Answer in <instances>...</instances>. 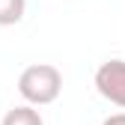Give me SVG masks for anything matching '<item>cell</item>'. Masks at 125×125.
Masks as SVG:
<instances>
[{
	"label": "cell",
	"instance_id": "obj_1",
	"mask_svg": "<svg viewBox=\"0 0 125 125\" xmlns=\"http://www.w3.org/2000/svg\"><path fill=\"white\" fill-rule=\"evenodd\" d=\"M18 92H21V98L27 104H36V107L54 104L60 98V92H62V74L51 62L27 66L18 77Z\"/></svg>",
	"mask_w": 125,
	"mask_h": 125
},
{
	"label": "cell",
	"instance_id": "obj_2",
	"mask_svg": "<svg viewBox=\"0 0 125 125\" xmlns=\"http://www.w3.org/2000/svg\"><path fill=\"white\" fill-rule=\"evenodd\" d=\"M95 89L116 107H125V60H107L95 69Z\"/></svg>",
	"mask_w": 125,
	"mask_h": 125
},
{
	"label": "cell",
	"instance_id": "obj_3",
	"mask_svg": "<svg viewBox=\"0 0 125 125\" xmlns=\"http://www.w3.org/2000/svg\"><path fill=\"white\" fill-rule=\"evenodd\" d=\"M3 125H45L36 104H18L3 116Z\"/></svg>",
	"mask_w": 125,
	"mask_h": 125
},
{
	"label": "cell",
	"instance_id": "obj_4",
	"mask_svg": "<svg viewBox=\"0 0 125 125\" xmlns=\"http://www.w3.org/2000/svg\"><path fill=\"white\" fill-rule=\"evenodd\" d=\"M27 0H0V27H12L24 18Z\"/></svg>",
	"mask_w": 125,
	"mask_h": 125
},
{
	"label": "cell",
	"instance_id": "obj_5",
	"mask_svg": "<svg viewBox=\"0 0 125 125\" xmlns=\"http://www.w3.org/2000/svg\"><path fill=\"white\" fill-rule=\"evenodd\" d=\"M101 125H125V113H113V116H107Z\"/></svg>",
	"mask_w": 125,
	"mask_h": 125
}]
</instances>
